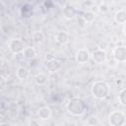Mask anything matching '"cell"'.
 I'll list each match as a JSON object with an SVG mask.
<instances>
[{"mask_svg": "<svg viewBox=\"0 0 126 126\" xmlns=\"http://www.w3.org/2000/svg\"><path fill=\"white\" fill-rule=\"evenodd\" d=\"M87 103L85 100L79 96H74L71 97L67 104H66V109L69 114L73 116H81L87 111Z\"/></svg>", "mask_w": 126, "mask_h": 126, "instance_id": "1", "label": "cell"}, {"mask_svg": "<svg viewBox=\"0 0 126 126\" xmlns=\"http://www.w3.org/2000/svg\"><path fill=\"white\" fill-rule=\"evenodd\" d=\"M109 86L104 81H95L91 89L92 95L96 99H104L109 94Z\"/></svg>", "mask_w": 126, "mask_h": 126, "instance_id": "2", "label": "cell"}, {"mask_svg": "<svg viewBox=\"0 0 126 126\" xmlns=\"http://www.w3.org/2000/svg\"><path fill=\"white\" fill-rule=\"evenodd\" d=\"M126 122V116L122 111L114 110L108 116V123L110 126H123Z\"/></svg>", "mask_w": 126, "mask_h": 126, "instance_id": "3", "label": "cell"}, {"mask_svg": "<svg viewBox=\"0 0 126 126\" xmlns=\"http://www.w3.org/2000/svg\"><path fill=\"white\" fill-rule=\"evenodd\" d=\"M8 48L13 54L23 53L24 49L26 48L24 45V41L20 38H13L8 43Z\"/></svg>", "mask_w": 126, "mask_h": 126, "instance_id": "4", "label": "cell"}, {"mask_svg": "<svg viewBox=\"0 0 126 126\" xmlns=\"http://www.w3.org/2000/svg\"><path fill=\"white\" fill-rule=\"evenodd\" d=\"M91 59L96 64H102L107 60L106 51L102 48H97L91 53Z\"/></svg>", "mask_w": 126, "mask_h": 126, "instance_id": "5", "label": "cell"}, {"mask_svg": "<svg viewBox=\"0 0 126 126\" xmlns=\"http://www.w3.org/2000/svg\"><path fill=\"white\" fill-rule=\"evenodd\" d=\"M113 58L117 63H123L126 62V46L124 45H119L116 46L113 49Z\"/></svg>", "mask_w": 126, "mask_h": 126, "instance_id": "6", "label": "cell"}, {"mask_svg": "<svg viewBox=\"0 0 126 126\" xmlns=\"http://www.w3.org/2000/svg\"><path fill=\"white\" fill-rule=\"evenodd\" d=\"M91 59V53L86 48H81L76 52L75 60L79 64H86Z\"/></svg>", "mask_w": 126, "mask_h": 126, "instance_id": "7", "label": "cell"}, {"mask_svg": "<svg viewBox=\"0 0 126 126\" xmlns=\"http://www.w3.org/2000/svg\"><path fill=\"white\" fill-rule=\"evenodd\" d=\"M45 67H46V69H47V71L49 73H56L61 68V62L59 60H57V59H53V60L48 61L46 63Z\"/></svg>", "mask_w": 126, "mask_h": 126, "instance_id": "8", "label": "cell"}, {"mask_svg": "<svg viewBox=\"0 0 126 126\" xmlns=\"http://www.w3.org/2000/svg\"><path fill=\"white\" fill-rule=\"evenodd\" d=\"M51 113H52L51 108H50L49 106L45 105V106L40 107V108L37 110V117H38L39 119H41V120H47V119L50 118Z\"/></svg>", "mask_w": 126, "mask_h": 126, "instance_id": "9", "label": "cell"}, {"mask_svg": "<svg viewBox=\"0 0 126 126\" xmlns=\"http://www.w3.org/2000/svg\"><path fill=\"white\" fill-rule=\"evenodd\" d=\"M55 40L59 43V44H66L68 41H69V33L65 31H60V32H57L56 34H55Z\"/></svg>", "mask_w": 126, "mask_h": 126, "instance_id": "10", "label": "cell"}, {"mask_svg": "<svg viewBox=\"0 0 126 126\" xmlns=\"http://www.w3.org/2000/svg\"><path fill=\"white\" fill-rule=\"evenodd\" d=\"M77 14V10L71 6V5H67L63 8V15L66 19H73Z\"/></svg>", "mask_w": 126, "mask_h": 126, "instance_id": "11", "label": "cell"}, {"mask_svg": "<svg viewBox=\"0 0 126 126\" xmlns=\"http://www.w3.org/2000/svg\"><path fill=\"white\" fill-rule=\"evenodd\" d=\"M35 55H36L35 49H34L33 47H32V46L26 47V48L24 49V51H23V56H24V58L27 59V60H32V59H33V58L35 57Z\"/></svg>", "mask_w": 126, "mask_h": 126, "instance_id": "12", "label": "cell"}, {"mask_svg": "<svg viewBox=\"0 0 126 126\" xmlns=\"http://www.w3.org/2000/svg\"><path fill=\"white\" fill-rule=\"evenodd\" d=\"M17 77L20 79V80H26L30 77V71L28 68L24 67V66H21L17 69Z\"/></svg>", "mask_w": 126, "mask_h": 126, "instance_id": "13", "label": "cell"}, {"mask_svg": "<svg viewBox=\"0 0 126 126\" xmlns=\"http://www.w3.org/2000/svg\"><path fill=\"white\" fill-rule=\"evenodd\" d=\"M115 22L118 24H125L126 23V10H119L115 13L114 16Z\"/></svg>", "mask_w": 126, "mask_h": 126, "instance_id": "14", "label": "cell"}, {"mask_svg": "<svg viewBox=\"0 0 126 126\" xmlns=\"http://www.w3.org/2000/svg\"><path fill=\"white\" fill-rule=\"evenodd\" d=\"M48 81V77L43 73H38L34 77V82L37 86H44Z\"/></svg>", "mask_w": 126, "mask_h": 126, "instance_id": "15", "label": "cell"}, {"mask_svg": "<svg viewBox=\"0 0 126 126\" xmlns=\"http://www.w3.org/2000/svg\"><path fill=\"white\" fill-rule=\"evenodd\" d=\"M82 18H83V20L86 22V24H87V23H92V22L94 21L95 15H94V13L92 12V11H85V12L83 13V15H82Z\"/></svg>", "mask_w": 126, "mask_h": 126, "instance_id": "16", "label": "cell"}, {"mask_svg": "<svg viewBox=\"0 0 126 126\" xmlns=\"http://www.w3.org/2000/svg\"><path fill=\"white\" fill-rule=\"evenodd\" d=\"M32 40H33L35 43H40V42H42L43 39H44V34H43L42 32L37 31V32H32Z\"/></svg>", "mask_w": 126, "mask_h": 126, "instance_id": "17", "label": "cell"}, {"mask_svg": "<svg viewBox=\"0 0 126 126\" xmlns=\"http://www.w3.org/2000/svg\"><path fill=\"white\" fill-rule=\"evenodd\" d=\"M118 100H119V102L122 105L126 106V88L122 89L119 92V94H118Z\"/></svg>", "mask_w": 126, "mask_h": 126, "instance_id": "18", "label": "cell"}, {"mask_svg": "<svg viewBox=\"0 0 126 126\" xmlns=\"http://www.w3.org/2000/svg\"><path fill=\"white\" fill-rule=\"evenodd\" d=\"M97 123H98V119L96 116H90L88 118V125H94V126H97Z\"/></svg>", "mask_w": 126, "mask_h": 126, "instance_id": "19", "label": "cell"}, {"mask_svg": "<svg viewBox=\"0 0 126 126\" xmlns=\"http://www.w3.org/2000/svg\"><path fill=\"white\" fill-rule=\"evenodd\" d=\"M108 10H109V8H108V6H107L105 3H101V4L98 6V11H99V13L105 14V13L108 12Z\"/></svg>", "mask_w": 126, "mask_h": 126, "instance_id": "20", "label": "cell"}, {"mask_svg": "<svg viewBox=\"0 0 126 126\" xmlns=\"http://www.w3.org/2000/svg\"><path fill=\"white\" fill-rule=\"evenodd\" d=\"M29 126H40V125H39V123L36 119H32L29 122Z\"/></svg>", "mask_w": 126, "mask_h": 126, "instance_id": "21", "label": "cell"}, {"mask_svg": "<svg viewBox=\"0 0 126 126\" xmlns=\"http://www.w3.org/2000/svg\"><path fill=\"white\" fill-rule=\"evenodd\" d=\"M116 64H117V62L115 61V59L114 58H112V60L110 61V60H108L107 61V65L108 66H110V67H115L116 66Z\"/></svg>", "mask_w": 126, "mask_h": 126, "instance_id": "22", "label": "cell"}, {"mask_svg": "<svg viewBox=\"0 0 126 126\" xmlns=\"http://www.w3.org/2000/svg\"><path fill=\"white\" fill-rule=\"evenodd\" d=\"M53 59H55L53 55H51V54H49V53H46V54H45V60H47V62L50 61V60H53Z\"/></svg>", "mask_w": 126, "mask_h": 126, "instance_id": "23", "label": "cell"}, {"mask_svg": "<svg viewBox=\"0 0 126 126\" xmlns=\"http://www.w3.org/2000/svg\"><path fill=\"white\" fill-rule=\"evenodd\" d=\"M82 4H83V6H84V7H85V6H87V8H88L89 6L94 5V2H93V1H84Z\"/></svg>", "mask_w": 126, "mask_h": 126, "instance_id": "24", "label": "cell"}, {"mask_svg": "<svg viewBox=\"0 0 126 126\" xmlns=\"http://www.w3.org/2000/svg\"><path fill=\"white\" fill-rule=\"evenodd\" d=\"M1 81H2V83H1V88H2V90L4 89V77L2 76L1 77Z\"/></svg>", "mask_w": 126, "mask_h": 126, "instance_id": "25", "label": "cell"}, {"mask_svg": "<svg viewBox=\"0 0 126 126\" xmlns=\"http://www.w3.org/2000/svg\"><path fill=\"white\" fill-rule=\"evenodd\" d=\"M123 33L124 35H126V23L123 25Z\"/></svg>", "mask_w": 126, "mask_h": 126, "instance_id": "26", "label": "cell"}, {"mask_svg": "<svg viewBox=\"0 0 126 126\" xmlns=\"http://www.w3.org/2000/svg\"><path fill=\"white\" fill-rule=\"evenodd\" d=\"M1 126H9V125H8V124H5V123H2Z\"/></svg>", "mask_w": 126, "mask_h": 126, "instance_id": "27", "label": "cell"}, {"mask_svg": "<svg viewBox=\"0 0 126 126\" xmlns=\"http://www.w3.org/2000/svg\"><path fill=\"white\" fill-rule=\"evenodd\" d=\"M52 126H59V125H57V124H54V125H52Z\"/></svg>", "mask_w": 126, "mask_h": 126, "instance_id": "28", "label": "cell"}, {"mask_svg": "<svg viewBox=\"0 0 126 126\" xmlns=\"http://www.w3.org/2000/svg\"><path fill=\"white\" fill-rule=\"evenodd\" d=\"M88 126H94V125H88Z\"/></svg>", "mask_w": 126, "mask_h": 126, "instance_id": "29", "label": "cell"}]
</instances>
